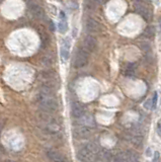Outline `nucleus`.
<instances>
[{"label":"nucleus","instance_id":"obj_1","mask_svg":"<svg viewBox=\"0 0 161 162\" xmlns=\"http://www.w3.org/2000/svg\"><path fill=\"white\" fill-rule=\"evenodd\" d=\"M37 101L40 105V107L43 109V112H55L58 109V101L55 98V96L53 95L52 91L42 89L37 97Z\"/></svg>","mask_w":161,"mask_h":162},{"label":"nucleus","instance_id":"obj_2","mask_svg":"<svg viewBox=\"0 0 161 162\" xmlns=\"http://www.w3.org/2000/svg\"><path fill=\"white\" fill-rule=\"evenodd\" d=\"M88 57L89 52L85 49H79L75 54V58H74V67L75 68H82L88 63Z\"/></svg>","mask_w":161,"mask_h":162},{"label":"nucleus","instance_id":"obj_3","mask_svg":"<svg viewBox=\"0 0 161 162\" xmlns=\"http://www.w3.org/2000/svg\"><path fill=\"white\" fill-rule=\"evenodd\" d=\"M84 48L87 52H93L94 50L97 47V42H96V38L94 37H91V36H88V37L85 38L84 40V44H83Z\"/></svg>","mask_w":161,"mask_h":162},{"label":"nucleus","instance_id":"obj_4","mask_svg":"<svg viewBox=\"0 0 161 162\" xmlns=\"http://www.w3.org/2000/svg\"><path fill=\"white\" fill-rule=\"evenodd\" d=\"M86 27H87V30L91 33H98L103 29L101 24H99L97 20L92 19V18L87 19V21H86Z\"/></svg>","mask_w":161,"mask_h":162},{"label":"nucleus","instance_id":"obj_5","mask_svg":"<svg viewBox=\"0 0 161 162\" xmlns=\"http://www.w3.org/2000/svg\"><path fill=\"white\" fill-rule=\"evenodd\" d=\"M74 136L76 138H80V139H84V138H87L89 135H90V130H89L88 127L86 126H81L79 128H76L74 130Z\"/></svg>","mask_w":161,"mask_h":162},{"label":"nucleus","instance_id":"obj_6","mask_svg":"<svg viewBox=\"0 0 161 162\" xmlns=\"http://www.w3.org/2000/svg\"><path fill=\"white\" fill-rule=\"evenodd\" d=\"M135 9H136L137 13H139L145 20L149 21V20L151 19V16H152L151 12L145 6H143V5H135Z\"/></svg>","mask_w":161,"mask_h":162},{"label":"nucleus","instance_id":"obj_7","mask_svg":"<svg viewBox=\"0 0 161 162\" xmlns=\"http://www.w3.org/2000/svg\"><path fill=\"white\" fill-rule=\"evenodd\" d=\"M85 114V109L79 102H74L72 104V115L74 118H81Z\"/></svg>","mask_w":161,"mask_h":162},{"label":"nucleus","instance_id":"obj_8","mask_svg":"<svg viewBox=\"0 0 161 162\" xmlns=\"http://www.w3.org/2000/svg\"><path fill=\"white\" fill-rule=\"evenodd\" d=\"M30 12L38 19H44L45 18V11L39 5H32L30 7Z\"/></svg>","mask_w":161,"mask_h":162},{"label":"nucleus","instance_id":"obj_9","mask_svg":"<svg viewBox=\"0 0 161 162\" xmlns=\"http://www.w3.org/2000/svg\"><path fill=\"white\" fill-rule=\"evenodd\" d=\"M69 48H70V43L67 40H65L62 44V48H61V57L64 61H67L69 58Z\"/></svg>","mask_w":161,"mask_h":162},{"label":"nucleus","instance_id":"obj_10","mask_svg":"<svg viewBox=\"0 0 161 162\" xmlns=\"http://www.w3.org/2000/svg\"><path fill=\"white\" fill-rule=\"evenodd\" d=\"M47 156L49 157L50 160H52V161H58V162L66 161V159L64 158V156L62 154L56 152V151H48Z\"/></svg>","mask_w":161,"mask_h":162},{"label":"nucleus","instance_id":"obj_11","mask_svg":"<svg viewBox=\"0 0 161 162\" xmlns=\"http://www.w3.org/2000/svg\"><path fill=\"white\" fill-rule=\"evenodd\" d=\"M59 30L61 33H65L68 30V24H67V20H66V16L64 12L60 13V20H59Z\"/></svg>","mask_w":161,"mask_h":162},{"label":"nucleus","instance_id":"obj_12","mask_svg":"<svg viewBox=\"0 0 161 162\" xmlns=\"http://www.w3.org/2000/svg\"><path fill=\"white\" fill-rule=\"evenodd\" d=\"M41 76H42L43 80H48V79H54L56 78V72L53 71V70H46V71H43L42 74H41Z\"/></svg>","mask_w":161,"mask_h":162},{"label":"nucleus","instance_id":"obj_13","mask_svg":"<svg viewBox=\"0 0 161 162\" xmlns=\"http://www.w3.org/2000/svg\"><path fill=\"white\" fill-rule=\"evenodd\" d=\"M135 64H129L128 67L126 68V71H125V75L128 77H133L135 74Z\"/></svg>","mask_w":161,"mask_h":162},{"label":"nucleus","instance_id":"obj_14","mask_svg":"<svg viewBox=\"0 0 161 162\" xmlns=\"http://www.w3.org/2000/svg\"><path fill=\"white\" fill-rule=\"evenodd\" d=\"M154 33H155V30L153 29L152 27H147L146 29L144 30V32H143V37L145 38H152L153 36H154Z\"/></svg>","mask_w":161,"mask_h":162},{"label":"nucleus","instance_id":"obj_15","mask_svg":"<svg viewBox=\"0 0 161 162\" xmlns=\"http://www.w3.org/2000/svg\"><path fill=\"white\" fill-rule=\"evenodd\" d=\"M128 156V161H138L139 160V155L134 152V151H126Z\"/></svg>","mask_w":161,"mask_h":162},{"label":"nucleus","instance_id":"obj_16","mask_svg":"<svg viewBox=\"0 0 161 162\" xmlns=\"http://www.w3.org/2000/svg\"><path fill=\"white\" fill-rule=\"evenodd\" d=\"M157 99H158V93L155 92L154 95H153L152 99H151V102H152V107H151V109H155L157 107Z\"/></svg>","mask_w":161,"mask_h":162},{"label":"nucleus","instance_id":"obj_17","mask_svg":"<svg viewBox=\"0 0 161 162\" xmlns=\"http://www.w3.org/2000/svg\"><path fill=\"white\" fill-rule=\"evenodd\" d=\"M132 142L135 144V145H141L142 144V138L141 137H135L134 139H132Z\"/></svg>","mask_w":161,"mask_h":162},{"label":"nucleus","instance_id":"obj_18","mask_svg":"<svg viewBox=\"0 0 161 162\" xmlns=\"http://www.w3.org/2000/svg\"><path fill=\"white\" fill-rule=\"evenodd\" d=\"M151 107H152V102H151V99H148L146 102L144 104V107L147 109H151Z\"/></svg>","mask_w":161,"mask_h":162},{"label":"nucleus","instance_id":"obj_19","mask_svg":"<svg viewBox=\"0 0 161 162\" xmlns=\"http://www.w3.org/2000/svg\"><path fill=\"white\" fill-rule=\"evenodd\" d=\"M43 63H44L45 66H50L51 64H52V61L49 60V58L47 57H44V59H43Z\"/></svg>","mask_w":161,"mask_h":162},{"label":"nucleus","instance_id":"obj_20","mask_svg":"<svg viewBox=\"0 0 161 162\" xmlns=\"http://www.w3.org/2000/svg\"><path fill=\"white\" fill-rule=\"evenodd\" d=\"M142 50L143 51H146V52H148V51L150 50V46L148 45V44H143V45L141 46Z\"/></svg>","mask_w":161,"mask_h":162},{"label":"nucleus","instance_id":"obj_21","mask_svg":"<svg viewBox=\"0 0 161 162\" xmlns=\"http://www.w3.org/2000/svg\"><path fill=\"white\" fill-rule=\"evenodd\" d=\"M157 134H158V136L161 138V121H159L158 124H157Z\"/></svg>","mask_w":161,"mask_h":162},{"label":"nucleus","instance_id":"obj_22","mask_svg":"<svg viewBox=\"0 0 161 162\" xmlns=\"http://www.w3.org/2000/svg\"><path fill=\"white\" fill-rule=\"evenodd\" d=\"M160 157V153L156 151V152H154V158H153V161H158V159Z\"/></svg>","mask_w":161,"mask_h":162},{"label":"nucleus","instance_id":"obj_23","mask_svg":"<svg viewBox=\"0 0 161 162\" xmlns=\"http://www.w3.org/2000/svg\"><path fill=\"white\" fill-rule=\"evenodd\" d=\"M146 155L147 156H151V149H150L149 147H148L147 150H146Z\"/></svg>","mask_w":161,"mask_h":162},{"label":"nucleus","instance_id":"obj_24","mask_svg":"<svg viewBox=\"0 0 161 162\" xmlns=\"http://www.w3.org/2000/svg\"><path fill=\"white\" fill-rule=\"evenodd\" d=\"M159 25H160V29H161V20H160V22H159Z\"/></svg>","mask_w":161,"mask_h":162},{"label":"nucleus","instance_id":"obj_25","mask_svg":"<svg viewBox=\"0 0 161 162\" xmlns=\"http://www.w3.org/2000/svg\"><path fill=\"white\" fill-rule=\"evenodd\" d=\"M136 1H142V0H136Z\"/></svg>","mask_w":161,"mask_h":162}]
</instances>
